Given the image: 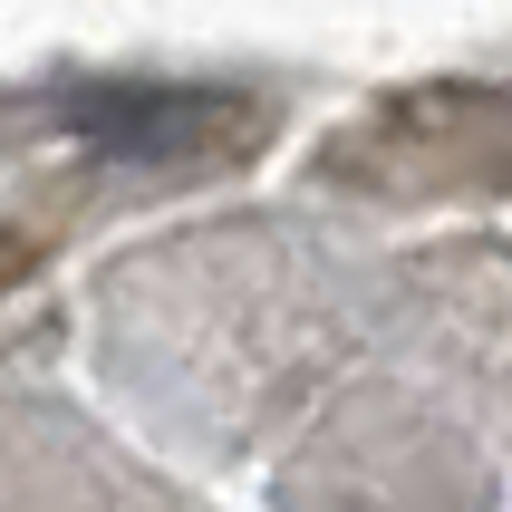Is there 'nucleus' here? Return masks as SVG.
<instances>
[{
	"mask_svg": "<svg viewBox=\"0 0 512 512\" xmlns=\"http://www.w3.org/2000/svg\"><path fill=\"white\" fill-rule=\"evenodd\" d=\"M203 116H213L203 97H87L78 126L107 145V155H165V145L194 136Z\"/></svg>",
	"mask_w": 512,
	"mask_h": 512,
	"instance_id": "obj_1",
	"label": "nucleus"
}]
</instances>
